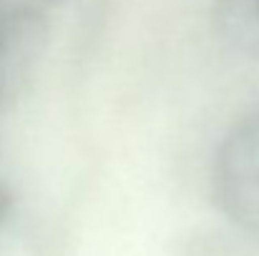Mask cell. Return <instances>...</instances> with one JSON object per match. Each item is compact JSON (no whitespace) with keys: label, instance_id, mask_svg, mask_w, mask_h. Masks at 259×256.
Masks as SVG:
<instances>
[{"label":"cell","instance_id":"cell-1","mask_svg":"<svg viewBox=\"0 0 259 256\" xmlns=\"http://www.w3.org/2000/svg\"><path fill=\"white\" fill-rule=\"evenodd\" d=\"M211 191L219 211L259 239V106L222 138L211 166Z\"/></svg>","mask_w":259,"mask_h":256},{"label":"cell","instance_id":"cell-3","mask_svg":"<svg viewBox=\"0 0 259 256\" xmlns=\"http://www.w3.org/2000/svg\"><path fill=\"white\" fill-rule=\"evenodd\" d=\"M10 209H13V196H10V191L5 186H0V224L8 219Z\"/></svg>","mask_w":259,"mask_h":256},{"label":"cell","instance_id":"cell-2","mask_svg":"<svg viewBox=\"0 0 259 256\" xmlns=\"http://www.w3.org/2000/svg\"><path fill=\"white\" fill-rule=\"evenodd\" d=\"M217 20L232 45L259 58V0H217Z\"/></svg>","mask_w":259,"mask_h":256}]
</instances>
